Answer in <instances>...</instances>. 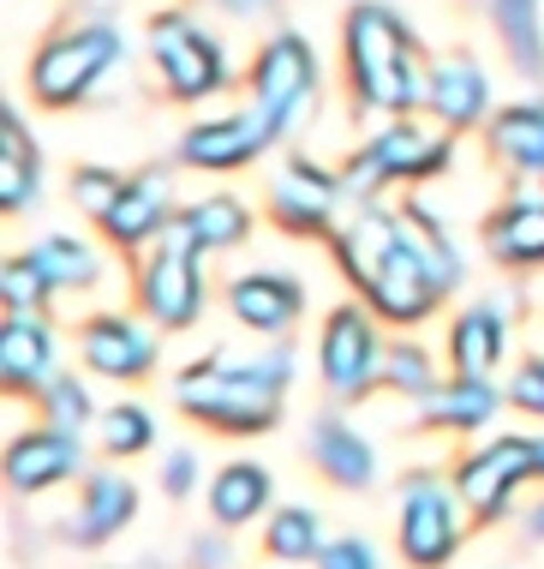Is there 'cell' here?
I'll use <instances>...</instances> for the list:
<instances>
[{
	"label": "cell",
	"instance_id": "obj_1",
	"mask_svg": "<svg viewBox=\"0 0 544 569\" xmlns=\"http://www.w3.org/2000/svg\"><path fill=\"white\" fill-rule=\"evenodd\" d=\"M335 264L360 288V300L371 312L401 330L425 325L449 295L437 282V270L425 264V252L413 246L407 222H401V204H377V198L353 204V217L335 228Z\"/></svg>",
	"mask_w": 544,
	"mask_h": 569
},
{
	"label": "cell",
	"instance_id": "obj_2",
	"mask_svg": "<svg viewBox=\"0 0 544 569\" xmlns=\"http://www.w3.org/2000/svg\"><path fill=\"white\" fill-rule=\"evenodd\" d=\"M293 383V348L270 342L258 353H204L174 383V402L185 420L222 438H258L282 420V396Z\"/></svg>",
	"mask_w": 544,
	"mask_h": 569
},
{
	"label": "cell",
	"instance_id": "obj_3",
	"mask_svg": "<svg viewBox=\"0 0 544 569\" xmlns=\"http://www.w3.org/2000/svg\"><path fill=\"white\" fill-rule=\"evenodd\" d=\"M341 67H347L353 109L365 114H413L425 109V67H419V37L395 7L360 0L341 24Z\"/></svg>",
	"mask_w": 544,
	"mask_h": 569
},
{
	"label": "cell",
	"instance_id": "obj_4",
	"mask_svg": "<svg viewBox=\"0 0 544 569\" xmlns=\"http://www.w3.org/2000/svg\"><path fill=\"white\" fill-rule=\"evenodd\" d=\"M449 157H455V132L437 127V120H389L383 132H371L360 150H353L347 162H341V187H347L353 204H365V198H377L383 187H395V180H407V187H419V180L443 174Z\"/></svg>",
	"mask_w": 544,
	"mask_h": 569
},
{
	"label": "cell",
	"instance_id": "obj_5",
	"mask_svg": "<svg viewBox=\"0 0 544 569\" xmlns=\"http://www.w3.org/2000/svg\"><path fill=\"white\" fill-rule=\"evenodd\" d=\"M120 60H127V37H120V24L84 19V24L54 30V37L30 54V72H24L30 102H42V109H72V102H84L90 90L120 67Z\"/></svg>",
	"mask_w": 544,
	"mask_h": 569
},
{
	"label": "cell",
	"instance_id": "obj_6",
	"mask_svg": "<svg viewBox=\"0 0 544 569\" xmlns=\"http://www.w3.org/2000/svg\"><path fill=\"white\" fill-rule=\"evenodd\" d=\"M138 306L155 330H192L204 318V246L168 222L138 264Z\"/></svg>",
	"mask_w": 544,
	"mask_h": 569
},
{
	"label": "cell",
	"instance_id": "obj_7",
	"mask_svg": "<svg viewBox=\"0 0 544 569\" xmlns=\"http://www.w3.org/2000/svg\"><path fill=\"white\" fill-rule=\"evenodd\" d=\"M383 318L365 300H347L323 318L318 330V378L335 402H365L371 390H383Z\"/></svg>",
	"mask_w": 544,
	"mask_h": 569
},
{
	"label": "cell",
	"instance_id": "obj_8",
	"mask_svg": "<svg viewBox=\"0 0 544 569\" xmlns=\"http://www.w3.org/2000/svg\"><path fill=\"white\" fill-rule=\"evenodd\" d=\"M245 84H252V109L270 120V132L282 138V144L318 114V54H311V42L293 37V30L263 42Z\"/></svg>",
	"mask_w": 544,
	"mask_h": 569
},
{
	"label": "cell",
	"instance_id": "obj_9",
	"mask_svg": "<svg viewBox=\"0 0 544 569\" xmlns=\"http://www.w3.org/2000/svg\"><path fill=\"white\" fill-rule=\"evenodd\" d=\"M150 67L174 102H204L228 84V54L192 12L168 7L150 19Z\"/></svg>",
	"mask_w": 544,
	"mask_h": 569
},
{
	"label": "cell",
	"instance_id": "obj_10",
	"mask_svg": "<svg viewBox=\"0 0 544 569\" xmlns=\"http://www.w3.org/2000/svg\"><path fill=\"white\" fill-rule=\"evenodd\" d=\"M533 480H538V438H521V432L485 438L478 450L455 461V491L473 521H503L515 491Z\"/></svg>",
	"mask_w": 544,
	"mask_h": 569
},
{
	"label": "cell",
	"instance_id": "obj_11",
	"mask_svg": "<svg viewBox=\"0 0 544 569\" xmlns=\"http://www.w3.org/2000/svg\"><path fill=\"white\" fill-rule=\"evenodd\" d=\"M461 491H449L437 473H407L395 510V540L407 569H443L461 551Z\"/></svg>",
	"mask_w": 544,
	"mask_h": 569
},
{
	"label": "cell",
	"instance_id": "obj_12",
	"mask_svg": "<svg viewBox=\"0 0 544 569\" xmlns=\"http://www.w3.org/2000/svg\"><path fill=\"white\" fill-rule=\"evenodd\" d=\"M341 204H347L341 174H330L323 162H311L305 150H293V157L270 174V222L282 228V234H300V240L330 234Z\"/></svg>",
	"mask_w": 544,
	"mask_h": 569
},
{
	"label": "cell",
	"instance_id": "obj_13",
	"mask_svg": "<svg viewBox=\"0 0 544 569\" xmlns=\"http://www.w3.org/2000/svg\"><path fill=\"white\" fill-rule=\"evenodd\" d=\"M270 144H282V138L270 132V120H263L258 109H233V114L198 120V127L180 138V168H198V174H233V168L258 162Z\"/></svg>",
	"mask_w": 544,
	"mask_h": 569
},
{
	"label": "cell",
	"instance_id": "obj_14",
	"mask_svg": "<svg viewBox=\"0 0 544 569\" xmlns=\"http://www.w3.org/2000/svg\"><path fill=\"white\" fill-rule=\"evenodd\" d=\"M78 360L108 383H138V378L155 372V330L127 318V312L84 318V330H78Z\"/></svg>",
	"mask_w": 544,
	"mask_h": 569
},
{
	"label": "cell",
	"instance_id": "obj_15",
	"mask_svg": "<svg viewBox=\"0 0 544 569\" xmlns=\"http://www.w3.org/2000/svg\"><path fill=\"white\" fill-rule=\"evenodd\" d=\"M78 468H84L78 432H60V426H49V420L7 438V491H19V498L54 491L60 480H72Z\"/></svg>",
	"mask_w": 544,
	"mask_h": 569
},
{
	"label": "cell",
	"instance_id": "obj_16",
	"mask_svg": "<svg viewBox=\"0 0 544 569\" xmlns=\"http://www.w3.org/2000/svg\"><path fill=\"white\" fill-rule=\"evenodd\" d=\"M425 114L449 132H466L491 120V84L473 54H437L425 67Z\"/></svg>",
	"mask_w": 544,
	"mask_h": 569
},
{
	"label": "cell",
	"instance_id": "obj_17",
	"mask_svg": "<svg viewBox=\"0 0 544 569\" xmlns=\"http://www.w3.org/2000/svg\"><path fill=\"white\" fill-rule=\"evenodd\" d=\"M228 312L258 336H288L305 312V288L300 276H282V270H245L228 282Z\"/></svg>",
	"mask_w": 544,
	"mask_h": 569
},
{
	"label": "cell",
	"instance_id": "obj_18",
	"mask_svg": "<svg viewBox=\"0 0 544 569\" xmlns=\"http://www.w3.org/2000/svg\"><path fill=\"white\" fill-rule=\"evenodd\" d=\"M174 217L180 210H174V192H168V174L150 168V174H138V180L120 187L114 210L102 217V240L120 246V252H138V246H150Z\"/></svg>",
	"mask_w": 544,
	"mask_h": 569
},
{
	"label": "cell",
	"instance_id": "obj_19",
	"mask_svg": "<svg viewBox=\"0 0 544 569\" xmlns=\"http://www.w3.org/2000/svg\"><path fill=\"white\" fill-rule=\"evenodd\" d=\"M305 456L335 491H365L371 480H377L371 443L360 438V426H347L341 413H318V420L305 426Z\"/></svg>",
	"mask_w": 544,
	"mask_h": 569
},
{
	"label": "cell",
	"instance_id": "obj_20",
	"mask_svg": "<svg viewBox=\"0 0 544 569\" xmlns=\"http://www.w3.org/2000/svg\"><path fill=\"white\" fill-rule=\"evenodd\" d=\"M503 353H508V312L503 306L478 300V306H466V312H455V325H449V336H443L449 372L491 378L496 366H503Z\"/></svg>",
	"mask_w": 544,
	"mask_h": 569
},
{
	"label": "cell",
	"instance_id": "obj_21",
	"mask_svg": "<svg viewBox=\"0 0 544 569\" xmlns=\"http://www.w3.org/2000/svg\"><path fill=\"white\" fill-rule=\"evenodd\" d=\"M54 378V330L37 312H7L0 330V383L7 396H42Z\"/></svg>",
	"mask_w": 544,
	"mask_h": 569
},
{
	"label": "cell",
	"instance_id": "obj_22",
	"mask_svg": "<svg viewBox=\"0 0 544 569\" xmlns=\"http://www.w3.org/2000/svg\"><path fill=\"white\" fill-rule=\"evenodd\" d=\"M485 252L503 270H538L544 264V192H515L485 217Z\"/></svg>",
	"mask_w": 544,
	"mask_h": 569
},
{
	"label": "cell",
	"instance_id": "obj_23",
	"mask_svg": "<svg viewBox=\"0 0 544 569\" xmlns=\"http://www.w3.org/2000/svg\"><path fill=\"white\" fill-rule=\"evenodd\" d=\"M138 516V486L127 473H84L78 486V516H72V546L97 551L108 546L120 528H132Z\"/></svg>",
	"mask_w": 544,
	"mask_h": 569
},
{
	"label": "cell",
	"instance_id": "obj_24",
	"mask_svg": "<svg viewBox=\"0 0 544 569\" xmlns=\"http://www.w3.org/2000/svg\"><path fill=\"white\" fill-rule=\"evenodd\" d=\"M485 144H491L496 168H508V174H521V180H544V97L508 102L503 114H491Z\"/></svg>",
	"mask_w": 544,
	"mask_h": 569
},
{
	"label": "cell",
	"instance_id": "obj_25",
	"mask_svg": "<svg viewBox=\"0 0 544 569\" xmlns=\"http://www.w3.org/2000/svg\"><path fill=\"white\" fill-rule=\"evenodd\" d=\"M419 420H425V432H485L496 420V383L491 378H449L437 383L431 396H419Z\"/></svg>",
	"mask_w": 544,
	"mask_h": 569
},
{
	"label": "cell",
	"instance_id": "obj_26",
	"mask_svg": "<svg viewBox=\"0 0 544 569\" xmlns=\"http://www.w3.org/2000/svg\"><path fill=\"white\" fill-rule=\"evenodd\" d=\"M210 521L215 528H245V521H258L263 510H270L275 498V480L263 461H228V468H215L210 480Z\"/></svg>",
	"mask_w": 544,
	"mask_h": 569
},
{
	"label": "cell",
	"instance_id": "obj_27",
	"mask_svg": "<svg viewBox=\"0 0 544 569\" xmlns=\"http://www.w3.org/2000/svg\"><path fill=\"white\" fill-rule=\"evenodd\" d=\"M42 192V157H37V138L24 132L19 109H0V210L19 217V210L37 204Z\"/></svg>",
	"mask_w": 544,
	"mask_h": 569
},
{
	"label": "cell",
	"instance_id": "obj_28",
	"mask_svg": "<svg viewBox=\"0 0 544 569\" xmlns=\"http://www.w3.org/2000/svg\"><path fill=\"white\" fill-rule=\"evenodd\" d=\"M174 222H180L198 246H204V252H233V246H245V234H252V210H245L233 192L192 198V204H185Z\"/></svg>",
	"mask_w": 544,
	"mask_h": 569
},
{
	"label": "cell",
	"instance_id": "obj_29",
	"mask_svg": "<svg viewBox=\"0 0 544 569\" xmlns=\"http://www.w3.org/2000/svg\"><path fill=\"white\" fill-rule=\"evenodd\" d=\"M30 258H37V270L49 276L54 295H84V288L102 282L97 246H84L78 234H42L37 246H30Z\"/></svg>",
	"mask_w": 544,
	"mask_h": 569
},
{
	"label": "cell",
	"instance_id": "obj_30",
	"mask_svg": "<svg viewBox=\"0 0 544 569\" xmlns=\"http://www.w3.org/2000/svg\"><path fill=\"white\" fill-rule=\"evenodd\" d=\"M496 37H503V54L515 60V72L526 79H544V30H538V0H491Z\"/></svg>",
	"mask_w": 544,
	"mask_h": 569
},
{
	"label": "cell",
	"instance_id": "obj_31",
	"mask_svg": "<svg viewBox=\"0 0 544 569\" xmlns=\"http://www.w3.org/2000/svg\"><path fill=\"white\" fill-rule=\"evenodd\" d=\"M263 551L275 563H311L323 551V521L305 503H282L270 521H263Z\"/></svg>",
	"mask_w": 544,
	"mask_h": 569
},
{
	"label": "cell",
	"instance_id": "obj_32",
	"mask_svg": "<svg viewBox=\"0 0 544 569\" xmlns=\"http://www.w3.org/2000/svg\"><path fill=\"white\" fill-rule=\"evenodd\" d=\"M97 438H102V456L127 461V456H144L155 443V420H150V408H138V402H114L97 420Z\"/></svg>",
	"mask_w": 544,
	"mask_h": 569
},
{
	"label": "cell",
	"instance_id": "obj_33",
	"mask_svg": "<svg viewBox=\"0 0 544 569\" xmlns=\"http://www.w3.org/2000/svg\"><path fill=\"white\" fill-rule=\"evenodd\" d=\"M401 222H407V234H413V246L419 252H425V264L437 270V282L449 288V295H455V282H461V258H455V246H449V234H443V222L431 217L425 204H401Z\"/></svg>",
	"mask_w": 544,
	"mask_h": 569
},
{
	"label": "cell",
	"instance_id": "obj_34",
	"mask_svg": "<svg viewBox=\"0 0 544 569\" xmlns=\"http://www.w3.org/2000/svg\"><path fill=\"white\" fill-rule=\"evenodd\" d=\"M37 408L49 426H60V432H84L90 420H102L97 402H90V390H84V378H72V372H54L49 390L37 396Z\"/></svg>",
	"mask_w": 544,
	"mask_h": 569
},
{
	"label": "cell",
	"instance_id": "obj_35",
	"mask_svg": "<svg viewBox=\"0 0 544 569\" xmlns=\"http://www.w3.org/2000/svg\"><path fill=\"white\" fill-rule=\"evenodd\" d=\"M383 390H395V396H431L437 390V366H431V353L419 348V342H389L383 353Z\"/></svg>",
	"mask_w": 544,
	"mask_h": 569
},
{
	"label": "cell",
	"instance_id": "obj_36",
	"mask_svg": "<svg viewBox=\"0 0 544 569\" xmlns=\"http://www.w3.org/2000/svg\"><path fill=\"white\" fill-rule=\"evenodd\" d=\"M0 288H7V312H42L49 306V276L37 270V258H7V270H0Z\"/></svg>",
	"mask_w": 544,
	"mask_h": 569
},
{
	"label": "cell",
	"instance_id": "obj_37",
	"mask_svg": "<svg viewBox=\"0 0 544 569\" xmlns=\"http://www.w3.org/2000/svg\"><path fill=\"white\" fill-rule=\"evenodd\" d=\"M120 187L127 180L114 174V168H102V162H84V168H72V204L84 210V217H108L114 210V198H120Z\"/></svg>",
	"mask_w": 544,
	"mask_h": 569
},
{
	"label": "cell",
	"instance_id": "obj_38",
	"mask_svg": "<svg viewBox=\"0 0 544 569\" xmlns=\"http://www.w3.org/2000/svg\"><path fill=\"white\" fill-rule=\"evenodd\" d=\"M508 408L533 413V420H544V353H526V360L508 372Z\"/></svg>",
	"mask_w": 544,
	"mask_h": 569
},
{
	"label": "cell",
	"instance_id": "obj_39",
	"mask_svg": "<svg viewBox=\"0 0 544 569\" xmlns=\"http://www.w3.org/2000/svg\"><path fill=\"white\" fill-rule=\"evenodd\" d=\"M318 569H383V563H377V551H371V540L341 533V540H330L318 551Z\"/></svg>",
	"mask_w": 544,
	"mask_h": 569
},
{
	"label": "cell",
	"instance_id": "obj_40",
	"mask_svg": "<svg viewBox=\"0 0 544 569\" xmlns=\"http://www.w3.org/2000/svg\"><path fill=\"white\" fill-rule=\"evenodd\" d=\"M155 486H162V498H192V486H198V456L192 450H174V456H168L162 461V480H155Z\"/></svg>",
	"mask_w": 544,
	"mask_h": 569
},
{
	"label": "cell",
	"instance_id": "obj_41",
	"mask_svg": "<svg viewBox=\"0 0 544 569\" xmlns=\"http://www.w3.org/2000/svg\"><path fill=\"white\" fill-rule=\"evenodd\" d=\"M185 563L192 569H228V540L222 533H198L192 551H185Z\"/></svg>",
	"mask_w": 544,
	"mask_h": 569
},
{
	"label": "cell",
	"instance_id": "obj_42",
	"mask_svg": "<svg viewBox=\"0 0 544 569\" xmlns=\"http://www.w3.org/2000/svg\"><path fill=\"white\" fill-rule=\"evenodd\" d=\"M526 533H533V540H544V498L533 503V510H526Z\"/></svg>",
	"mask_w": 544,
	"mask_h": 569
},
{
	"label": "cell",
	"instance_id": "obj_43",
	"mask_svg": "<svg viewBox=\"0 0 544 569\" xmlns=\"http://www.w3.org/2000/svg\"><path fill=\"white\" fill-rule=\"evenodd\" d=\"M228 12H258V7H270V0H222Z\"/></svg>",
	"mask_w": 544,
	"mask_h": 569
},
{
	"label": "cell",
	"instance_id": "obj_44",
	"mask_svg": "<svg viewBox=\"0 0 544 569\" xmlns=\"http://www.w3.org/2000/svg\"><path fill=\"white\" fill-rule=\"evenodd\" d=\"M538 480H544V438H538Z\"/></svg>",
	"mask_w": 544,
	"mask_h": 569
}]
</instances>
